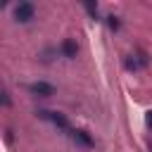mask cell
<instances>
[{"label":"cell","mask_w":152,"mask_h":152,"mask_svg":"<svg viewBox=\"0 0 152 152\" xmlns=\"http://www.w3.org/2000/svg\"><path fill=\"white\" fill-rule=\"evenodd\" d=\"M26 88H28L31 95H38V97H50V95H55V86L48 83V81H33V83H28Z\"/></svg>","instance_id":"obj_3"},{"label":"cell","mask_w":152,"mask_h":152,"mask_svg":"<svg viewBox=\"0 0 152 152\" xmlns=\"http://www.w3.org/2000/svg\"><path fill=\"white\" fill-rule=\"evenodd\" d=\"M147 126H150V128H152V112H150V114H147Z\"/></svg>","instance_id":"obj_10"},{"label":"cell","mask_w":152,"mask_h":152,"mask_svg":"<svg viewBox=\"0 0 152 152\" xmlns=\"http://www.w3.org/2000/svg\"><path fill=\"white\" fill-rule=\"evenodd\" d=\"M33 14H36L33 2H19V5H14V21L26 24V21H31V19H33Z\"/></svg>","instance_id":"obj_1"},{"label":"cell","mask_w":152,"mask_h":152,"mask_svg":"<svg viewBox=\"0 0 152 152\" xmlns=\"http://www.w3.org/2000/svg\"><path fill=\"white\" fill-rule=\"evenodd\" d=\"M36 114H38L40 119H45V121H50L52 126H57V128H62V131H71V128H69V121H66V119H64V116H62L59 112H48V109H38Z\"/></svg>","instance_id":"obj_2"},{"label":"cell","mask_w":152,"mask_h":152,"mask_svg":"<svg viewBox=\"0 0 152 152\" xmlns=\"http://www.w3.org/2000/svg\"><path fill=\"white\" fill-rule=\"evenodd\" d=\"M107 19H109V21H107V24H109V28H114V31H116V28H119V19H116V17H107Z\"/></svg>","instance_id":"obj_9"},{"label":"cell","mask_w":152,"mask_h":152,"mask_svg":"<svg viewBox=\"0 0 152 152\" xmlns=\"http://www.w3.org/2000/svg\"><path fill=\"white\" fill-rule=\"evenodd\" d=\"M147 64V57L142 55V52H138V55H128L126 59H124V66L128 69V71H138V69H142Z\"/></svg>","instance_id":"obj_4"},{"label":"cell","mask_w":152,"mask_h":152,"mask_svg":"<svg viewBox=\"0 0 152 152\" xmlns=\"http://www.w3.org/2000/svg\"><path fill=\"white\" fill-rule=\"evenodd\" d=\"M0 95H2V104H5V107H10V104H12V100H10V93H7V88H2V93H0Z\"/></svg>","instance_id":"obj_8"},{"label":"cell","mask_w":152,"mask_h":152,"mask_svg":"<svg viewBox=\"0 0 152 152\" xmlns=\"http://www.w3.org/2000/svg\"><path fill=\"white\" fill-rule=\"evenodd\" d=\"M86 10H88V14H90L93 19L97 17V5H95V2H86Z\"/></svg>","instance_id":"obj_7"},{"label":"cell","mask_w":152,"mask_h":152,"mask_svg":"<svg viewBox=\"0 0 152 152\" xmlns=\"http://www.w3.org/2000/svg\"><path fill=\"white\" fill-rule=\"evenodd\" d=\"M69 135L74 138V142H78V145H83V147H93V138H90L86 131H81V128H71Z\"/></svg>","instance_id":"obj_5"},{"label":"cell","mask_w":152,"mask_h":152,"mask_svg":"<svg viewBox=\"0 0 152 152\" xmlns=\"http://www.w3.org/2000/svg\"><path fill=\"white\" fill-rule=\"evenodd\" d=\"M59 50H62V55H64V57L74 59V57H76V52H78V45H76L71 38H66V40L62 43V48H59Z\"/></svg>","instance_id":"obj_6"}]
</instances>
